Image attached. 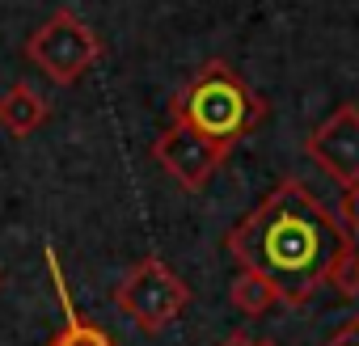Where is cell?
Wrapping results in <instances>:
<instances>
[{
  "label": "cell",
  "mask_w": 359,
  "mask_h": 346,
  "mask_svg": "<svg viewBox=\"0 0 359 346\" xmlns=\"http://www.w3.org/2000/svg\"><path fill=\"white\" fill-rule=\"evenodd\" d=\"M346 245L351 237L342 233V224L300 178H283L224 237L237 270H254L258 279H266L287 308H300L325 283L330 262Z\"/></svg>",
  "instance_id": "1"
},
{
  "label": "cell",
  "mask_w": 359,
  "mask_h": 346,
  "mask_svg": "<svg viewBox=\"0 0 359 346\" xmlns=\"http://www.w3.org/2000/svg\"><path fill=\"white\" fill-rule=\"evenodd\" d=\"M169 114H173V127L233 148L237 139H245L250 131L262 127L266 102L224 60H208L182 89L173 93Z\"/></svg>",
  "instance_id": "2"
},
{
  "label": "cell",
  "mask_w": 359,
  "mask_h": 346,
  "mask_svg": "<svg viewBox=\"0 0 359 346\" xmlns=\"http://www.w3.org/2000/svg\"><path fill=\"white\" fill-rule=\"evenodd\" d=\"M114 308L135 321L148 338L165 333L177 317L191 308V287L182 275H173L156 254H144L114 287Z\"/></svg>",
  "instance_id": "3"
},
{
  "label": "cell",
  "mask_w": 359,
  "mask_h": 346,
  "mask_svg": "<svg viewBox=\"0 0 359 346\" xmlns=\"http://www.w3.org/2000/svg\"><path fill=\"white\" fill-rule=\"evenodd\" d=\"M26 60L39 68V72H47L55 85H76L81 76H89V68L102 60V39H97V30L81 18V13H72V9H55L30 39H26Z\"/></svg>",
  "instance_id": "4"
},
{
  "label": "cell",
  "mask_w": 359,
  "mask_h": 346,
  "mask_svg": "<svg viewBox=\"0 0 359 346\" xmlns=\"http://www.w3.org/2000/svg\"><path fill=\"white\" fill-rule=\"evenodd\" d=\"M304 156L342 191L359 186V106L342 102L334 114H325L304 135Z\"/></svg>",
  "instance_id": "5"
},
{
  "label": "cell",
  "mask_w": 359,
  "mask_h": 346,
  "mask_svg": "<svg viewBox=\"0 0 359 346\" xmlns=\"http://www.w3.org/2000/svg\"><path fill=\"white\" fill-rule=\"evenodd\" d=\"M229 152H233L229 144L199 139V135H191V131H182V127H173V123L152 139V160H156L182 191H191V195H199V191L216 178L220 165L229 160Z\"/></svg>",
  "instance_id": "6"
},
{
  "label": "cell",
  "mask_w": 359,
  "mask_h": 346,
  "mask_svg": "<svg viewBox=\"0 0 359 346\" xmlns=\"http://www.w3.org/2000/svg\"><path fill=\"white\" fill-rule=\"evenodd\" d=\"M47 275H51V287L60 296V308H64V325L47 338V346H118V338L110 329H102L97 321H85L72 291H68V279H64V266H60V254L47 249Z\"/></svg>",
  "instance_id": "7"
},
{
  "label": "cell",
  "mask_w": 359,
  "mask_h": 346,
  "mask_svg": "<svg viewBox=\"0 0 359 346\" xmlns=\"http://www.w3.org/2000/svg\"><path fill=\"white\" fill-rule=\"evenodd\" d=\"M47 118H51V106H47V97L30 81H18V85H9L5 93H0V131H5V135L26 139Z\"/></svg>",
  "instance_id": "8"
},
{
  "label": "cell",
  "mask_w": 359,
  "mask_h": 346,
  "mask_svg": "<svg viewBox=\"0 0 359 346\" xmlns=\"http://www.w3.org/2000/svg\"><path fill=\"white\" fill-rule=\"evenodd\" d=\"M229 300H233V308L241 317H262V312H271L279 304V291L266 279H258L254 270H237V279L229 287Z\"/></svg>",
  "instance_id": "9"
},
{
  "label": "cell",
  "mask_w": 359,
  "mask_h": 346,
  "mask_svg": "<svg viewBox=\"0 0 359 346\" xmlns=\"http://www.w3.org/2000/svg\"><path fill=\"white\" fill-rule=\"evenodd\" d=\"M325 283H330L342 300H355V296H359V249H355V241H351L334 262H330Z\"/></svg>",
  "instance_id": "10"
},
{
  "label": "cell",
  "mask_w": 359,
  "mask_h": 346,
  "mask_svg": "<svg viewBox=\"0 0 359 346\" xmlns=\"http://www.w3.org/2000/svg\"><path fill=\"white\" fill-rule=\"evenodd\" d=\"M338 224H342V233H346L351 241L359 237V186H346V191H342V220H338Z\"/></svg>",
  "instance_id": "11"
},
{
  "label": "cell",
  "mask_w": 359,
  "mask_h": 346,
  "mask_svg": "<svg viewBox=\"0 0 359 346\" xmlns=\"http://www.w3.org/2000/svg\"><path fill=\"white\" fill-rule=\"evenodd\" d=\"M325 346H359V317H351V321H342V325L334 329V338H330Z\"/></svg>",
  "instance_id": "12"
},
{
  "label": "cell",
  "mask_w": 359,
  "mask_h": 346,
  "mask_svg": "<svg viewBox=\"0 0 359 346\" xmlns=\"http://www.w3.org/2000/svg\"><path fill=\"white\" fill-rule=\"evenodd\" d=\"M220 346H275V342H266V338H254V333H241V329H237V333H229Z\"/></svg>",
  "instance_id": "13"
},
{
  "label": "cell",
  "mask_w": 359,
  "mask_h": 346,
  "mask_svg": "<svg viewBox=\"0 0 359 346\" xmlns=\"http://www.w3.org/2000/svg\"><path fill=\"white\" fill-rule=\"evenodd\" d=\"M0 283H5V279H0Z\"/></svg>",
  "instance_id": "14"
}]
</instances>
